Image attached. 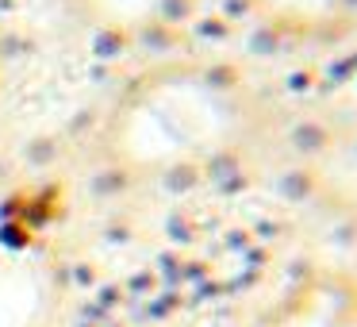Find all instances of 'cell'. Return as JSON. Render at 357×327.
I'll return each instance as SVG.
<instances>
[{
	"mask_svg": "<svg viewBox=\"0 0 357 327\" xmlns=\"http://www.w3.org/2000/svg\"><path fill=\"white\" fill-rule=\"evenodd\" d=\"M269 12H277L280 20H292V24H326L342 12L346 0H261Z\"/></svg>",
	"mask_w": 357,
	"mask_h": 327,
	"instance_id": "cell-1",
	"label": "cell"
}]
</instances>
